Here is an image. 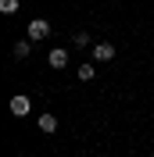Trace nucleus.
I'll return each mask as SVG.
<instances>
[{
    "mask_svg": "<svg viewBox=\"0 0 154 157\" xmlns=\"http://www.w3.org/2000/svg\"><path fill=\"white\" fill-rule=\"evenodd\" d=\"M47 64L61 71V68L68 64V50H65V47H54V50H50V57H47Z\"/></svg>",
    "mask_w": 154,
    "mask_h": 157,
    "instance_id": "nucleus-3",
    "label": "nucleus"
},
{
    "mask_svg": "<svg viewBox=\"0 0 154 157\" xmlns=\"http://www.w3.org/2000/svg\"><path fill=\"white\" fill-rule=\"evenodd\" d=\"M29 97H25V93H18V97H11V114H18V118H25L29 114Z\"/></svg>",
    "mask_w": 154,
    "mask_h": 157,
    "instance_id": "nucleus-2",
    "label": "nucleus"
},
{
    "mask_svg": "<svg viewBox=\"0 0 154 157\" xmlns=\"http://www.w3.org/2000/svg\"><path fill=\"white\" fill-rule=\"evenodd\" d=\"M29 54H32V39H18V43H14V57L25 61Z\"/></svg>",
    "mask_w": 154,
    "mask_h": 157,
    "instance_id": "nucleus-6",
    "label": "nucleus"
},
{
    "mask_svg": "<svg viewBox=\"0 0 154 157\" xmlns=\"http://www.w3.org/2000/svg\"><path fill=\"white\" fill-rule=\"evenodd\" d=\"M93 75H97V71H93V64H79V78H83V82H90Z\"/></svg>",
    "mask_w": 154,
    "mask_h": 157,
    "instance_id": "nucleus-8",
    "label": "nucleus"
},
{
    "mask_svg": "<svg viewBox=\"0 0 154 157\" xmlns=\"http://www.w3.org/2000/svg\"><path fill=\"white\" fill-rule=\"evenodd\" d=\"M50 36V21L47 18H32L29 21V39H47Z\"/></svg>",
    "mask_w": 154,
    "mask_h": 157,
    "instance_id": "nucleus-1",
    "label": "nucleus"
},
{
    "mask_svg": "<svg viewBox=\"0 0 154 157\" xmlns=\"http://www.w3.org/2000/svg\"><path fill=\"white\" fill-rule=\"evenodd\" d=\"M72 43H75V47H90V36H86V32H75V36H72Z\"/></svg>",
    "mask_w": 154,
    "mask_h": 157,
    "instance_id": "nucleus-9",
    "label": "nucleus"
},
{
    "mask_svg": "<svg viewBox=\"0 0 154 157\" xmlns=\"http://www.w3.org/2000/svg\"><path fill=\"white\" fill-rule=\"evenodd\" d=\"M36 125H39V132H58V118L54 114H39Z\"/></svg>",
    "mask_w": 154,
    "mask_h": 157,
    "instance_id": "nucleus-5",
    "label": "nucleus"
},
{
    "mask_svg": "<svg viewBox=\"0 0 154 157\" xmlns=\"http://www.w3.org/2000/svg\"><path fill=\"white\" fill-rule=\"evenodd\" d=\"M93 61H115V47L111 43H93Z\"/></svg>",
    "mask_w": 154,
    "mask_h": 157,
    "instance_id": "nucleus-4",
    "label": "nucleus"
},
{
    "mask_svg": "<svg viewBox=\"0 0 154 157\" xmlns=\"http://www.w3.org/2000/svg\"><path fill=\"white\" fill-rule=\"evenodd\" d=\"M0 14H18V0H0Z\"/></svg>",
    "mask_w": 154,
    "mask_h": 157,
    "instance_id": "nucleus-7",
    "label": "nucleus"
}]
</instances>
